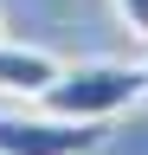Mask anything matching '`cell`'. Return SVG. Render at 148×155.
I'll return each instance as SVG.
<instances>
[{
    "label": "cell",
    "instance_id": "obj_1",
    "mask_svg": "<svg viewBox=\"0 0 148 155\" xmlns=\"http://www.w3.org/2000/svg\"><path fill=\"white\" fill-rule=\"evenodd\" d=\"M148 97V58H77L52 78L39 110L71 116V123H109Z\"/></svg>",
    "mask_w": 148,
    "mask_h": 155
},
{
    "label": "cell",
    "instance_id": "obj_2",
    "mask_svg": "<svg viewBox=\"0 0 148 155\" xmlns=\"http://www.w3.org/2000/svg\"><path fill=\"white\" fill-rule=\"evenodd\" d=\"M103 123H71L52 110H0V155H97Z\"/></svg>",
    "mask_w": 148,
    "mask_h": 155
},
{
    "label": "cell",
    "instance_id": "obj_3",
    "mask_svg": "<svg viewBox=\"0 0 148 155\" xmlns=\"http://www.w3.org/2000/svg\"><path fill=\"white\" fill-rule=\"evenodd\" d=\"M58 71H65V58H52L45 45H13V39H0V91H7V97L39 104Z\"/></svg>",
    "mask_w": 148,
    "mask_h": 155
},
{
    "label": "cell",
    "instance_id": "obj_4",
    "mask_svg": "<svg viewBox=\"0 0 148 155\" xmlns=\"http://www.w3.org/2000/svg\"><path fill=\"white\" fill-rule=\"evenodd\" d=\"M116 19H122V26L148 45V0H116Z\"/></svg>",
    "mask_w": 148,
    "mask_h": 155
},
{
    "label": "cell",
    "instance_id": "obj_5",
    "mask_svg": "<svg viewBox=\"0 0 148 155\" xmlns=\"http://www.w3.org/2000/svg\"><path fill=\"white\" fill-rule=\"evenodd\" d=\"M142 104H148V97H142Z\"/></svg>",
    "mask_w": 148,
    "mask_h": 155
}]
</instances>
